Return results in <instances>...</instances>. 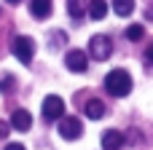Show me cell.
Instances as JSON below:
<instances>
[{"label":"cell","instance_id":"cell-12","mask_svg":"<svg viewBox=\"0 0 153 150\" xmlns=\"http://www.w3.org/2000/svg\"><path fill=\"white\" fill-rule=\"evenodd\" d=\"M67 13L73 19H81L86 13V0H67Z\"/></svg>","mask_w":153,"mask_h":150},{"label":"cell","instance_id":"cell-11","mask_svg":"<svg viewBox=\"0 0 153 150\" xmlns=\"http://www.w3.org/2000/svg\"><path fill=\"white\" fill-rule=\"evenodd\" d=\"M86 11H89L91 19L100 21V19H105V13H108V3H105V0H91V3L86 5Z\"/></svg>","mask_w":153,"mask_h":150},{"label":"cell","instance_id":"cell-7","mask_svg":"<svg viewBox=\"0 0 153 150\" xmlns=\"http://www.w3.org/2000/svg\"><path fill=\"white\" fill-rule=\"evenodd\" d=\"M124 142H126V137L121 132H116V129H108L102 134V150H121Z\"/></svg>","mask_w":153,"mask_h":150},{"label":"cell","instance_id":"cell-15","mask_svg":"<svg viewBox=\"0 0 153 150\" xmlns=\"http://www.w3.org/2000/svg\"><path fill=\"white\" fill-rule=\"evenodd\" d=\"M11 89H13V78H11V75H5V78L0 81V91H3V94H8Z\"/></svg>","mask_w":153,"mask_h":150},{"label":"cell","instance_id":"cell-14","mask_svg":"<svg viewBox=\"0 0 153 150\" xmlns=\"http://www.w3.org/2000/svg\"><path fill=\"white\" fill-rule=\"evenodd\" d=\"M143 35H145V27L143 24H129L126 27V40L137 43V40H143Z\"/></svg>","mask_w":153,"mask_h":150},{"label":"cell","instance_id":"cell-1","mask_svg":"<svg viewBox=\"0 0 153 150\" xmlns=\"http://www.w3.org/2000/svg\"><path fill=\"white\" fill-rule=\"evenodd\" d=\"M105 89L113 94V97H126L132 91V75L126 70H110L105 75Z\"/></svg>","mask_w":153,"mask_h":150},{"label":"cell","instance_id":"cell-16","mask_svg":"<svg viewBox=\"0 0 153 150\" xmlns=\"http://www.w3.org/2000/svg\"><path fill=\"white\" fill-rule=\"evenodd\" d=\"M8 132H11V123L0 121V140H5V137H8Z\"/></svg>","mask_w":153,"mask_h":150},{"label":"cell","instance_id":"cell-9","mask_svg":"<svg viewBox=\"0 0 153 150\" xmlns=\"http://www.w3.org/2000/svg\"><path fill=\"white\" fill-rule=\"evenodd\" d=\"M51 0H30V13L35 19H48L51 16Z\"/></svg>","mask_w":153,"mask_h":150},{"label":"cell","instance_id":"cell-17","mask_svg":"<svg viewBox=\"0 0 153 150\" xmlns=\"http://www.w3.org/2000/svg\"><path fill=\"white\" fill-rule=\"evenodd\" d=\"M145 62H148V64L153 67V43L148 46V48H145Z\"/></svg>","mask_w":153,"mask_h":150},{"label":"cell","instance_id":"cell-3","mask_svg":"<svg viewBox=\"0 0 153 150\" xmlns=\"http://www.w3.org/2000/svg\"><path fill=\"white\" fill-rule=\"evenodd\" d=\"M11 51H13V56H16L22 64H30V62H32V56H35V40H32V38H27V35H19V38H13Z\"/></svg>","mask_w":153,"mask_h":150},{"label":"cell","instance_id":"cell-2","mask_svg":"<svg viewBox=\"0 0 153 150\" xmlns=\"http://www.w3.org/2000/svg\"><path fill=\"white\" fill-rule=\"evenodd\" d=\"M110 54H113V40L108 35H94L89 40V56L94 62H105V59H110Z\"/></svg>","mask_w":153,"mask_h":150},{"label":"cell","instance_id":"cell-6","mask_svg":"<svg viewBox=\"0 0 153 150\" xmlns=\"http://www.w3.org/2000/svg\"><path fill=\"white\" fill-rule=\"evenodd\" d=\"M65 64L70 72H86L89 70V54H83L81 48H73L65 54Z\"/></svg>","mask_w":153,"mask_h":150},{"label":"cell","instance_id":"cell-8","mask_svg":"<svg viewBox=\"0 0 153 150\" xmlns=\"http://www.w3.org/2000/svg\"><path fill=\"white\" fill-rule=\"evenodd\" d=\"M30 126H32L30 113H27V110H13V115H11V129H16V132H30Z\"/></svg>","mask_w":153,"mask_h":150},{"label":"cell","instance_id":"cell-4","mask_svg":"<svg viewBox=\"0 0 153 150\" xmlns=\"http://www.w3.org/2000/svg\"><path fill=\"white\" fill-rule=\"evenodd\" d=\"M56 132H59V137L62 140H78L81 134H83V123L75 118V115H62L59 118V126H56Z\"/></svg>","mask_w":153,"mask_h":150},{"label":"cell","instance_id":"cell-13","mask_svg":"<svg viewBox=\"0 0 153 150\" xmlns=\"http://www.w3.org/2000/svg\"><path fill=\"white\" fill-rule=\"evenodd\" d=\"M113 11L118 16H129L134 11V0H113Z\"/></svg>","mask_w":153,"mask_h":150},{"label":"cell","instance_id":"cell-5","mask_svg":"<svg viewBox=\"0 0 153 150\" xmlns=\"http://www.w3.org/2000/svg\"><path fill=\"white\" fill-rule=\"evenodd\" d=\"M62 113H65V99L56 97V94H48L43 99V118L46 121H59Z\"/></svg>","mask_w":153,"mask_h":150},{"label":"cell","instance_id":"cell-18","mask_svg":"<svg viewBox=\"0 0 153 150\" xmlns=\"http://www.w3.org/2000/svg\"><path fill=\"white\" fill-rule=\"evenodd\" d=\"M5 150H27V148L19 145V142H11V145H5Z\"/></svg>","mask_w":153,"mask_h":150},{"label":"cell","instance_id":"cell-19","mask_svg":"<svg viewBox=\"0 0 153 150\" xmlns=\"http://www.w3.org/2000/svg\"><path fill=\"white\" fill-rule=\"evenodd\" d=\"M5 3H16V5H19V3H22V0H5Z\"/></svg>","mask_w":153,"mask_h":150},{"label":"cell","instance_id":"cell-10","mask_svg":"<svg viewBox=\"0 0 153 150\" xmlns=\"http://www.w3.org/2000/svg\"><path fill=\"white\" fill-rule=\"evenodd\" d=\"M83 113H86L91 121H100V118L108 113V107H105V102H102V99H89V102H86V107H83Z\"/></svg>","mask_w":153,"mask_h":150}]
</instances>
